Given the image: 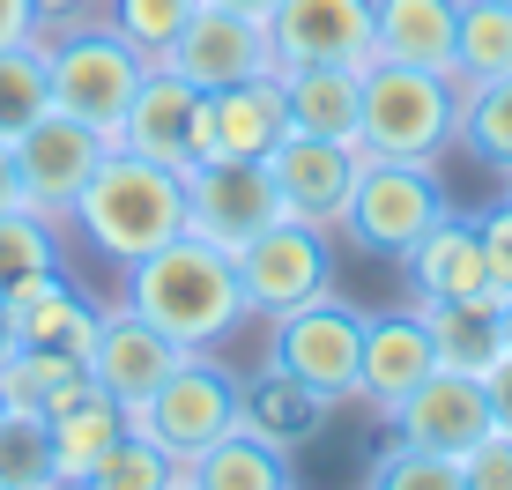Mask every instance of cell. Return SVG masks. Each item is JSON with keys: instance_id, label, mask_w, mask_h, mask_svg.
<instances>
[{"instance_id": "cell-1", "label": "cell", "mask_w": 512, "mask_h": 490, "mask_svg": "<svg viewBox=\"0 0 512 490\" xmlns=\"http://www.w3.org/2000/svg\"><path fill=\"white\" fill-rule=\"evenodd\" d=\"M127 305L149 327H164L179 349H216L253 320L238 260L223 253V245L193 238V231H179V238L156 245V253L127 260Z\"/></svg>"}, {"instance_id": "cell-2", "label": "cell", "mask_w": 512, "mask_h": 490, "mask_svg": "<svg viewBox=\"0 0 512 490\" xmlns=\"http://www.w3.org/2000/svg\"><path fill=\"white\" fill-rule=\"evenodd\" d=\"M75 223L82 238L97 245L104 260H141L156 253L164 238L186 231V171L156 164V156H134V149H104V164L90 171V186L75 194Z\"/></svg>"}, {"instance_id": "cell-3", "label": "cell", "mask_w": 512, "mask_h": 490, "mask_svg": "<svg viewBox=\"0 0 512 490\" xmlns=\"http://www.w3.org/2000/svg\"><path fill=\"white\" fill-rule=\"evenodd\" d=\"M461 142V82L438 67L409 60H364V112H357V149L364 156H401V164H438Z\"/></svg>"}, {"instance_id": "cell-4", "label": "cell", "mask_w": 512, "mask_h": 490, "mask_svg": "<svg viewBox=\"0 0 512 490\" xmlns=\"http://www.w3.org/2000/svg\"><path fill=\"white\" fill-rule=\"evenodd\" d=\"M45 75H52V112L82 119V127H97L104 142H112L134 90H141V75H149V52L112 23L104 30H67L60 45H45Z\"/></svg>"}, {"instance_id": "cell-5", "label": "cell", "mask_w": 512, "mask_h": 490, "mask_svg": "<svg viewBox=\"0 0 512 490\" xmlns=\"http://www.w3.org/2000/svg\"><path fill=\"white\" fill-rule=\"evenodd\" d=\"M446 216V186L438 164H401V156H364L357 164V194H349L342 231L379 260H409V245Z\"/></svg>"}, {"instance_id": "cell-6", "label": "cell", "mask_w": 512, "mask_h": 490, "mask_svg": "<svg viewBox=\"0 0 512 490\" xmlns=\"http://www.w3.org/2000/svg\"><path fill=\"white\" fill-rule=\"evenodd\" d=\"M127 424L141 431V439L164 446L171 461H179V476H186L193 453H208L223 431H238V379L223 372V364H208V349H193L141 409H127Z\"/></svg>"}, {"instance_id": "cell-7", "label": "cell", "mask_w": 512, "mask_h": 490, "mask_svg": "<svg viewBox=\"0 0 512 490\" xmlns=\"http://www.w3.org/2000/svg\"><path fill=\"white\" fill-rule=\"evenodd\" d=\"M275 364L297 372L320 401H357V372H364V312L342 305L334 290H320L312 305L275 320Z\"/></svg>"}, {"instance_id": "cell-8", "label": "cell", "mask_w": 512, "mask_h": 490, "mask_svg": "<svg viewBox=\"0 0 512 490\" xmlns=\"http://www.w3.org/2000/svg\"><path fill=\"white\" fill-rule=\"evenodd\" d=\"M238 283H245V305L260 320H282V312L312 305L327 283H334V245L320 223H297V216H275L260 238L238 245Z\"/></svg>"}, {"instance_id": "cell-9", "label": "cell", "mask_w": 512, "mask_h": 490, "mask_svg": "<svg viewBox=\"0 0 512 490\" xmlns=\"http://www.w3.org/2000/svg\"><path fill=\"white\" fill-rule=\"evenodd\" d=\"M156 60L179 67L201 97L208 90H238V82H260V75H275V67H282L268 23H260V15L223 8V0H201V8L186 15V30L156 52Z\"/></svg>"}, {"instance_id": "cell-10", "label": "cell", "mask_w": 512, "mask_h": 490, "mask_svg": "<svg viewBox=\"0 0 512 490\" xmlns=\"http://www.w3.org/2000/svg\"><path fill=\"white\" fill-rule=\"evenodd\" d=\"M282 216L268 164L253 156H208V164H186V231L238 253L245 238H260Z\"/></svg>"}, {"instance_id": "cell-11", "label": "cell", "mask_w": 512, "mask_h": 490, "mask_svg": "<svg viewBox=\"0 0 512 490\" xmlns=\"http://www.w3.org/2000/svg\"><path fill=\"white\" fill-rule=\"evenodd\" d=\"M104 134L82 127V119L67 112H45L30 119L23 134H15V179H23V208H38V216L67 223L75 216V194L90 186V171L104 164Z\"/></svg>"}, {"instance_id": "cell-12", "label": "cell", "mask_w": 512, "mask_h": 490, "mask_svg": "<svg viewBox=\"0 0 512 490\" xmlns=\"http://www.w3.org/2000/svg\"><path fill=\"white\" fill-rule=\"evenodd\" d=\"M357 164H364L357 142H327V134H297L290 127L275 142V156H268V179H275L282 216L334 231V223L349 216V194H357Z\"/></svg>"}, {"instance_id": "cell-13", "label": "cell", "mask_w": 512, "mask_h": 490, "mask_svg": "<svg viewBox=\"0 0 512 490\" xmlns=\"http://www.w3.org/2000/svg\"><path fill=\"white\" fill-rule=\"evenodd\" d=\"M179 357H193V349H179L164 327H149L134 305H119V312H104V320H97V342H90V357H82V364H90V379L119 401V409H141V401L179 372Z\"/></svg>"}, {"instance_id": "cell-14", "label": "cell", "mask_w": 512, "mask_h": 490, "mask_svg": "<svg viewBox=\"0 0 512 490\" xmlns=\"http://www.w3.org/2000/svg\"><path fill=\"white\" fill-rule=\"evenodd\" d=\"M386 424H394L401 439H416V446L453 453V461H461V453L483 439L498 416H490V387H483V372H453V364H438V372L423 379V387L401 401Z\"/></svg>"}, {"instance_id": "cell-15", "label": "cell", "mask_w": 512, "mask_h": 490, "mask_svg": "<svg viewBox=\"0 0 512 490\" xmlns=\"http://www.w3.org/2000/svg\"><path fill=\"white\" fill-rule=\"evenodd\" d=\"M193 134H201V90L179 75V67L149 60V75H141V90L127 104V119H119L112 142L134 149V156H156V164L186 171L193 164Z\"/></svg>"}, {"instance_id": "cell-16", "label": "cell", "mask_w": 512, "mask_h": 490, "mask_svg": "<svg viewBox=\"0 0 512 490\" xmlns=\"http://www.w3.org/2000/svg\"><path fill=\"white\" fill-rule=\"evenodd\" d=\"M282 134H290V104H282L275 75L238 82V90H208L201 134H193V164H208V156H253V164H268Z\"/></svg>"}, {"instance_id": "cell-17", "label": "cell", "mask_w": 512, "mask_h": 490, "mask_svg": "<svg viewBox=\"0 0 512 490\" xmlns=\"http://www.w3.org/2000/svg\"><path fill=\"white\" fill-rule=\"evenodd\" d=\"M275 60H342L364 67L372 60V0H275L268 15Z\"/></svg>"}, {"instance_id": "cell-18", "label": "cell", "mask_w": 512, "mask_h": 490, "mask_svg": "<svg viewBox=\"0 0 512 490\" xmlns=\"http://www.w3.org/2000/svg\"><path fill=\"white\" fill-rule=\"evenodd\" d=\"M409 283L423 305H468V297H498V275H490V253H483V231L461 223L446 208V216L431 223L416 245H409Z\"/></svg>"}, {"instance_id": "cell-19", "label": "cell", "mask_w": 512, "mask_h": 490, "mask_svg": "<svg viewBox=\"0 0 512 490\" xmlns=\"http://www.w3.org/2000/svg\"><path fill=\"white\" fill-rule=\"evenodd\" d=\"M431 372H438V349H431V327H423V312H379V320H364L357 401H372L379 416H394Z\"/></svg>"}, {"instance_id": "cell-20", "label": "cell", "mask_w": 512, "mask_h": 490, "mask_svg": "<svg viewBox=\"0 0 512 490\" xmlns=\"http://www.w3.org/2000/svg\"><path fill=\"white\" fill-rule=\"evenodd\" d=\"M97 320H104V312H97L75 283H67L60 268H52V275H30L23 290H8L15 349H60V357H90Z\"/></svg>"}, {"instance_id": "cell-21", "label": "cell", "mask_w": 512, "mask_h": 490, "mask_svg": "<svg viewBox=\"0 0 512 490\" xmlns=\"http://www.w3.org/2000/svg\"><path fill=\"white\" fill-rule=\"evenodd\" d=\"M282 104H290L297 134H327V142H357V112H364V67L342 60H290L275 67Z\"/></svg>"}, {"instance_id": "cell-22", "label": "cell", "mask_w": 512, "mask_h": 490, "mask_svg": "<svg viewBox=\"0 0 512 490\" xmlns=\"http://www.w3.org/2000/svg\"><path fill=\"white\" fill-rule=\"evenodd\" d=\"M327 409H334V401H320L297 372H282L275 357H268V372L238 379V424L260 431V439L282 446V453L305 446V439H320V431H327Z\"/></svg>"}, {"instance_id": "cell-23", "label": "cell", "mask_w": 512, "mask_h": 490, "mask_svg": "<svg viewBox=\"0 0 512 490\" xmlns=\"http://www.w3.org/2000/svg\"><path fill=\"white\" fill-rule=\"evenodd\" d=\"M453 23L461 0H372V52L453 75Z\"/></svg>"}, {"instance_id": "cell-24", "label": "cell", "mask_w": 512, "mask_h": 490, "mask_svg": "<svg viewBox=\"0 0 512 490\" xmlns=\"http://www.w3.org/2000/svg\"><path fill=\"white\" fill-rule=\"evenodd\" d=\"M45 424H52V461H60V483H90L97 453L127 431V409H119V401L90 379V387H82L75 401H60Z\"/></svg>"}, {"instance_id": "cell-25", "label": "cell", "mask_w": 512, "mask_h": 490, "mask_svg": "<svg viewBox=\"0 0 512 490\" xmlns=\"http://www.w3.org/2000/svg\"><path fill=\"white\" fill-rule=\"evenodd\" d=\"M431 327L438 364L453 372H490L505 357V297H468V305H416Z\"/></svg>"}, {"instance_id": "cell-26", "label": "cell", "mask_w": 512, "mask_h": 490, "mask_svg": "<svg viewBox=\"0 0 512 490\" xmlns=\"http://www.w3.org/2000/svg\"><path fill=\"white\" fill-rule=\"evenodd\" d=\"M179 483H201V490H282V483H297V476H290V453L238 424V431H223L208 453H193Z\"/></svg>"}, {"instance_id": "cell-27", "label": "cell", "mask_w": 512, "mask_h": 490, "mask_svg": "<svg viewBox=\"0 0 512 490\" xmlns=\"http://www.w3.org/2000/svg\"><path fill=\"white\" fill-rule=\"evenodd\" d=\"M512 75V0H461L453 23V82Z\"/></svg>"}, {"instance_id": "cell-28", "label": "cell", "mask_w": 512, "mask_h": 490, "mask_svg": "<svg viewBox=\"0 0 512 490\" xmlns=\"http://www.w3.org/2000/svg\"><path fill=\"white\" fill-rule=\"evenodd\" d=\"M45 483H60L45 409H15V401H0V490H45Z\"/></svg>"}, {"instance_id": "cell-29", "label": "cell", "mask_w": 512, "mask_h": 490, "mask_svg": "<svg viewBox=\"0 0 512 490\" xmlns=\"http://www.w3.org/2000/svg\"><path fill=\"white\" fill-rule=\"evenodd\" d=\"M52 112V75H45V30L23 45H0V142Z\"/></svg>"}, {"instance_id": "cell-30", "label": "cell", "mask_w": 512, "mask_h": 490, "mask_svg": "<svg viewBox=\"0 0 512 490\" xmlns=\"http://www.w3.org/2000/svg\"><path fill=\"white\" fill-rule=\"evenodd\" d=\"M461 142L468 156H483L490 171L512 179V75L461 82Z\"/></svg>"}, {"instance_id": "cell-31", "label": "cell", "mask_w": 512, "mask_h": 490, "mask_svg": "<svg viewBox=\"0 0 512 490\" xmlns=\"http://www.w3.org/2000/svg\"><path fill=\"white\" fill-rule=\"evenodd\" d=\"M52 268H60V223L38 208H0V297Z\"/></svg>"}, {"instance_id": "cell-32", "label": "cell", "mask_w": 512, "mask_h": 490, "mask_svg": "<svg viewBox=\"0 0 512 490\" xmlns=\"http://www.w3.org/2000/svg\"><path fill=\"white\" fill-rule=\"evenodd\" d=\"M90 483H97V490H171V483H179V461H171L156 439H141V431L127 424L112 446L97 453Z\"/></svg>"}, {"instance_id": "cell-33", "label": "cell", "mask_w": 512, "mask_h": 490, "mask_svg": "<svg viewBox=\"0 0 512 490\" xmlns=\"http://www.w3.org/2000/svg\"><path fill=\"white\" fill-rule=\"evenodd\" d=\"M364 476L386 483V490H461V461H453V453H431V446H416V439H401V431H394V446H379Z\"/></svg>"}, {"instance_id": "cell-34", "label": "cell", "mask_w": 512, "mask_h": 490, "mask_svg": "<svg viewBox=\"0 0 512 490\" xmlns=\"http://www.w3.org/2000/svg\"><path fill=\"white\" fill-rule=\"evenodd\" d=\"M193 8H201V0H112V30H127V38L156 60V52L186 30Z\"/></svg>"}, {"instance_id": "cell-35", "label": "cell", "mask_w": 512, "mask_h": 490, "mask_svg": "<svg viewBox=\"0 0 512 490\" xmlns=\"http://www.w3.org/2000/svg\"><path fill=\"white\" fill-rule=\"evenodd\" d=\"M461 490H512V431L505 424H490L461 453Z\"/></svg>"}, {"instance_id": "cell-36", "label": "cell", "mask_w": 512, "mask_h": 490, "mask_svg": "<svg viewBox=\"0 0 512 490\" xmlns=\"http://www.w3.org/2000/svg\"><path fill=\"white\" fill-rule=\"evenodd\" d=\"M475 231H483V253H490V275H498V297H512V194L490 208V216H475Z\"/></svg>"}, {"instance_id": "cell-37", "label": "cell", "mask_w": 512, "mask_h": 490, "mask_svg": "<svg viewBox=\"0 0 512 490\" xmlns=\"http://www.w3.org/2000/svg\"><path fill=\"white\" fill-rule=\"evenodd\" d=\"M38 23H45V0H0V45L38 38Z\"/></svg>"}, {"instance_id": "cell-38", "label": "cell", "mask_w": 512, "mask_h": 490, "mask_svg": "<svg viewBox=\"0 0 512 490\" xmlns=\"http://www.w3.org/2000/svg\"><path fill=\"white\" fill-rule=\"evenodd\" d=\"M483 387H490V416H498V424L512 431V342H505V357L483 372Z\"/></svg>"}, {"instance_id": "cell-39", "label": "cell", "mask_w": 512, "mask_h": 490, "mask_svg": "<svg viewBox=\"0 0 512 490\" xmlns=\"http://www.w3.org/2000/svg\"><path fill=\"white\" fill-rule=\"evenodd\" d=\"M0 208H23V179H15V142H0Z\"/></svg>"}, {"instance_id": "cell-40", "label": "cell", "mask_w": 512, "mask_h": 490, "mask_svg": "<svg viewBox=\"0 0 512 490\" xmlns=\"http://www.w3.org/2000/svg\"><path fill=\"white\" fill-rule=\"evenodd\" d=\"M15 357V327H8V297H0V364Z\"/></svg>"}, {"instance_id": "cell-41", "label": "cell", "mask_w": 512, "mask_h": 490, "mask_svg": "<svg viewBox=\"0 0 512 490\" xmlns=\"http://www.w3.org/2000/svg\"><path fill=\"white\" fill-rule=\"evenodd\" d=\"M223 8H238V15H260V23H268V15H275V0H223Z\"/></svg>"}]
</instances>
